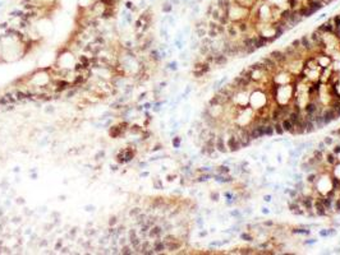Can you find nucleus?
<instances>
[{
	"mask_svg": "<svg viewBox=\"0 0 340 255\" xmlns=\"http://www.w3.org/2000/svg\"><path fill=\"white\" fill-rule=\"evenodd\" d=\"M312 2H320L325 6L334 0H216L212 5L221 16L228 17L230 23L252 19L255 22L270 21L274 24L281 12L290 10L298 16V10L308 8Z\"/></svg>",
	"mask_w": 340,
	"mask_h": 255,
	"instance_id": "f257e3e1",
	"label": "nucleus"
},
{
	"mask_svg": "<svg viewBox=\"0 0 340 255\" xmlns=\"http://www.w3.org/2000/svg\"><path fill=\"white\" fill-rule=\"evenodd\" d=\"M322 117H324V121H325V124L327 125V124H330L331 121H334V120H336L338 117H339V115H338V112L334 110V109H326L325 111H324V114H322Z\"/></svg>",
	"mask_w": 340,
	"mask_h": 255,
	"instance_id": "f03ea898",
	"label": "nucleus"
},
{
	"mask_svg": "<svg viewBox=\"0 0 340 255\" xmlns=\"http://www.w3.org/2000/svg\"><path fill=\"white\" fill-rule=\"evenodd\" d=\"M249 135H251V139H252V140L265 137V125L253 126L252 129H249Z\"/></svg>",
	"mask_w": 340,
	"mask_h": 255,
	"instance_id": "7ed1b4c3",
	"label": "nucleus"
},
{
	"mask_svg": "<svg viewBox=\"0 0 340 255\" xmlns=\"http://www.w3.org/2000/svg\"><path fill=\"white\" fill-rule=\"evenodd\" d=\"M270 58H271L272 60H275L276 64H280V65L288 61V56L285 55V52H284V51H279V50L272 51V52L270 54Z\"/></svg>",
	"mask_w": 340,
	"mask_h": 255,
	"instance_id": "20e7f679",
	"label": "nucleus"
},
{
	"mask_svg": "<svg viewBox=\"0 0 340 255\" xmlns=\"http://www.w3.org/2000/svg\"><path fill=\"white\" fill-rule=\"evenodd\" d=\"M243 47L245 50V54H252L257 49L255 47V37H244L243 38Z\"/></svg>",
	"mask_w": 340,
	"mask_h": 255,
	"instance_id": "39448f33",
	"label": "nucleus"
},
{
	"mask_svg": "<svg viewBox=\"0 0 340 255\" xmlns=\"http://www.w3.org/2000/svg\"><path fill=\"white\" fill-rule=\"evenodd\" d=\"M226 147H228V149L230 152H237V151L241 149L242 144H241V140H239L237 137H230L228 139V142H226Z\"/></svg>",
	"mask_w": 340,
	"mask_h": 255,
	"instance_id": "423d86ee",
	"label": "nucleus"
},
{
	"mask_svg": "<svg viewBox=\"0 0 340 255\" xmlns=\"http://www.w3.org/2000/svg\"><path fill=\"white\" fill-rule=\"evenodd\" d=\"M163 232H164L163 227H160V226H151V229L149 231V237L152 239V240L160 239L163 236Z\"/></svg>",
	"mask_w": 340,
	"mask_h": 255,
	"instance_id": "0eeeda50",
	"label": "nucleus"
},
{
	"mask_svg": "<svg viewBox=\"0 0 340 255\" xmlns=\"http://www.w3.org/2000/svg\"><path fill=\"white\" fill-rule=\"evenodd\" d=\"M215 148L220 153H226V152H228V149H226V143H225L223 135L216 137V139H215Z\"/></svg>",
	"mask_w": 340,
	"mask_h": 255,
	"instance_id": "6e6552de",
	"label": "nucleus"
},
{
	"mask_svg": "<svg viewBox=\"0 0 340 255\" xmlns=\"http://www.w3.org/2000/svg\"><path fill=\"white\" fill-rule=\"evenodd\" d=\"M334 24H332V22L331 21H329V22H326V23H324V24H321L317 28V31L318 32H321V33H334Z\"/></svg>",
	"mask_w": 340,
	"mask_h": 255,
	"instance_id": "1a4fd4ad",
	"label": "nucleus"
},
{
	"mask_svg": "<svg viewBox=\"0 0 340 255\" xmlns=\"http://www.w3.org/2000/svg\"><path fill=\"white\" fill-rule=\"evenodd\" d=\"M214 63L219 66H223L228 63V56L225 54H215L214 55Z\"/></svg>",
	"mask_w": 340,
	"mask_h": 255,
	"instance_id": "9d476101",
	"label": "nucleus"
},
{
	"mask_svg": "<svg viewBox=\"0 0 340 255\" xmlns=\"http://www.w3.org/2000/svg\"><path fill=\"white\" fill-rule=\"evenodd\" d=\"M281 126L284 131H289L292 134H295V129H294V124H293L289 119H284L283 123H281Z\"/></svg>",
	"mask_w": 340,
	"mask_h": 255,
	"instance_id": "9b49d317",
	"label": "nucleus"
},
{
	"mask_svg": "<svg viewBox=\"0 0 340 255\" xmlns=\"http://www.w3.org/2000/svg\"><path fill=\"white\" fill-rule=\"evenodd\" d=\"M313 208H315L317 216H326V208L320 200H317V202L313 204Z\"/></svg>",
	"mask_w": 340,
	"mask_h": 255,
	"instance_id": "f8f14e48",
	"label": "nucleus"
},
{
	"mask_svg": "<svg viewBox=\"0 0 340 255\" xmlns=\"http://www.w3.org/2000/svg\"><path fill=\"white\" fill-rule=\"evenodd\" d=\"M262 64L265 65L266 69H276V61L275 60H272L271 58H263L262 59Z\"/></svg>",
	"mask_w": 340,
	"mask_h": 255,
	"instance_id": "ddd939ff",
	"label": "nucleus"
},
{
	"mask_svg": "<svg viewBox=\"0 0 340 255\" xmlns=\"http://www.w3.org/2000/svg\"><path fill=\"white\" fill-rule=\"evenodd\" d=\"M302 119H303V116H302L299 112H297V111H292V112L289 114V120H290V121H292L293 124H294V125H295V124H298Z\"/></svg>",
	"mask_w": 340,
	"mask_h": 255,
	"instance_id": "4468645a",
	"label": "nucleus"
},
{
	"mask_svg": "<svg viewBox=\"0 0 340 255\" xmlns=\"http://www.w3.org/2000/svg\"><path fill=\"white\" fill-rule=\"evenodd\" d=\"M301 204H302V205H303L307 211L313 209V199H312V198H310V197L303 198V199L301 200Z\"/></svg>",
	"mask_w": 340,
	"mask_h": 255,
	"instance_id": "2eb2a0df",
	"label": "nucleus"
},
{
	"mask_svg": "<svg viewBox=\"0 0 340 255\" xmlns=\"http://www.w3.org/2000/svg\"><path fill=\"white\" fill-rule=\"evenodd\" d=\"M301 46H303L306 50H311L312 49V41H311V38L307 35L301 38Z\"/></svg>",
	"mask_w": 340,
	"mask_h": 255,
	"instance_id": "dca6fc26",
	"label": "nucleus"
},
{
	"mask_svg": "<svg viewBox=\"0 0 340 255\" xmlns=\"http://www.w3.org/2000/svg\"><path fill=\"white\" fill-rule=\"evenodd\" d=\"M313 121H315L317 129H322L324 126H326V124H325V121H324L322 115H317V116H315V120H313Z\"/></svg>",
	"mask_w": 340,
	"mask_h": 255,
	"instance_id": "f3484780",
	"label": "nucleus"
},
{
	"mask_svg": "<svg viewBox=\"0 0 340 255\" xmlns=\"http://www.w3.org/2000/svg\"><path fill=\"white\" fill-rule=\"evenodd\" d=\"M317 129L315 121H311V120H306V133H313Z\"/></svg>",
	"mask_w": 340,
	"mask_h": 255,
	"instance_id": "a211bd4d",
	"label": "nucleus"
},
{
	"mask_svg": "<svg viewBox=\"0 0 340 255\" xmlns=\"http://www.w3.org/2000/svg\"><path fill=\"white\" fill-rule=\"evenodd\" d=\"M306 112L307 114H312V115H315V114L317 112V106H316V103L315 102H310V103H307V106H306Z\"/></svg>",
	"mask_w": 340,
	"mask_h": 255,
	"instance_id": "6ab92c4d",
	"label": "nucleus"
},
{
	"mask_svg": "<svg viewBox=\"0 0 340 255\" xmlns=\"http://www.w3.org/2000/svg\"><path fill=\"white\" fill-rule=\"evenodd\" d=\"M318 200H320V202H321V203L325 205L326 209H331V207H332V198H331V197L321 198V199H318Z\"/></svg>",
	"mask_w": 340,
	"mask_h": 255,
	"instance_id": "aec40b11",
	"label": "nucleus"
},
{
	"mask_svg": "<svg viewBox=\"0 0 340 255\" xmlns=\"http://www.w3.org/2000/svg\"><path fill=\"white\" fill-rule=\"evenodd\" d=\"M310 38H311V41H312V42H315V44H317V45H318V44H320V41H322V38H321V32L315 31V32H313L312 35H311V37H310Z\"/></svg>",
	"mask_w": 340,
	"mask_h": 255,
	"instance_id": "412c9836",
	"label": "nucleus"
},
{
	"mask_svg": "<svg viewBox=\"0 0 340 255\" xmlns=\"http://www.w3.org/2000/svg\"><path fill=\"white\" fill-rule=\"evenodd\" d=\"M215 180L219 181V183H230V181H233V177H226L224 175H221V173H219V175L215 176Z\"/></svg>",
	"mask_w": 340,
	"mask_h": 255,
	"instance_id": "4be33fe9",
	"label": "nucleus"
},
{
	"mask_svg": "<svg viewBox=\"0 0 340 255\" xmlns=\"http://www.w3.org/2000/svg\"><path fill=\"white\" fill-rule=\"evenodd\" d=\"M216 171H217V173H221V175H226V173H229V171H230V169H229V166H225V165H221V166H219V167H216Z\"/></svg>",
	"mask_w": 340,
	"mask_h": 255,
	"instance_id": "5701e85b",
	"label": "nucleus"
},
{
	"mask_svg": "<svg viewBox=\"0 0 340 255\" xmlns=\"http://www.w3.org/2000/svg\"><path fill=\"white\" fill-rule=\"evenodd\" d=\"M274 133H275L274 126H272V125H269V124H266V125H265V135L272 137V135H274Z\"/></svg>",
	"mask_w": 340,
	"mask_h": 255,
	"instance_id": "b1692460",
	"label": "nucleus"
},
{
	"mask_svg": "<svg viewBox=\"0 0 340 255\" xmlns=\"http://www.w3.org/2000/svg\"><path fill=\"white\" fill-rule=\"evenodd\" d=\"M210 45H205V44H202L201 46H199V52H201V55H203V56H206L207 55V54L210 52Z\"/></svg>",
	"mask_w": 340,
	"mask_h": 255,
	"instance_id": "393cba45",
	"label": "nucleus"
},
{
	"mask_svg": "<svg viewBox=\"0 0 340 255\" xmlns=\"http://www.w3.org/2000/svg\"><path fill=\"white\" fill-rule=\"evenodd\" d=\"M330 107H331V109H334L338 112V115L340 116V101H339V100H336V101H332Z\"/></svg>",
	"mask_w": 340,
	"mask_h": 255,
	"instance_id": "a878e982",
	"label": "nucleus"
},
{
	"mask_svg": "<svg viewBox=\"0 0 340 255\" xmlns=\"http://www.w3.org/2000/svg\"><path fill=\"white\" fill-rule=\"evenodd\" d=\"M326 161H327V163H330V165H335L336 163V157L334 156V153H329L327 157H326Z\"/></svg>",
	"mask_w": 340,
	"mask_h": 255,
	"instance_id": "bb28decb",
	"label": "nucleus"
},
{
	"mask_svg": "<svg viewBox=\"0 0 340 255\" xmlns=\"http://www.w3.org/2000/svg\"><path fill=\"white\" fill-rule=\"evenodd\" d=\"M313 157H315L318 162H321L322 161V158H324V154H322V151H320V149H316L315 152H313Z\"/></svg>",
	"mask_w": 340,
	"mask_h": 255,
	"instance_id": "cd10ccee",
	"label": "nucleus"
},
{
	"mask_svg": "<svg viewBox=\"0 0 340 255\" xmlns=\"http://www.w3.org/2000/svg\"><path fill=\"white\" fill-rule=\"evenodd\" d=\"M274 129H275V133L280 134V135H281V134H284V129H283V126H281V124H280V123H276V124L274 125Z\"/></svg>",
	"mask_w": 340,
	"mask_h": 255,
	"instance_id": "c85d7f7f",
	"label": "nucleus"
},
{
	"mask_svg": "<svg viewBox=\"0 0 340 255\" xmlns=\"http://www.w3.org/2000/svg\"><path fill=\"white\" fill-rule=\"evenodd\" d=\"M293 232H294V233H302V235H310L311 233L310 230H303V229H294V230H293Z\"/></svg>",
	"mask_w": 340,
	"mask_h": 255,
	"instance_id": "c756f323",
	"label": "nucleus"
},
{
	"mask_svg": "<svg viewBox=\"0 0 340 255\" xmlns=\"http://www.w3.org/2000/svg\"><path fill=\"white\" fill-rule=\"evenodd\" d=\"M197 35H198V37H205L207 35V31L202 28V27H199V28H197Z\"/></svg>",
	"mask_w": 340,
	"mask_h": 255,
	"instance_id": "7c9ffc66",
	"label": "nucleus"
},
{
	"mask_svg": "<svg viewBox=\"0 0 340 255\" xmlns=\"http://www.w3.org/2000/svg\"><path fill=\"white\" fill-rule=\"evenodd\" d=\"M210 177H211V175H209V173H205V175L199 176V179H197V181H198V183H203V181H207Z\"/></svg>",
	"mask_w": 340,
	"mask_h": 255,
	"instance_id": "2f4dec72",
	"label": "nucleus"
},
{
	"mask_svg": "<svg viewBox=\"0 0 340 255\" xmlns=\"http://www.w3.org/2000/svg\"><path fill=\"white\" fill-rule=\"evenodd\" d=\"M241 237H242L244 241H252V240H253V237L251 236V235H248V233H242Z\"/></svg>",
	"mask_w": 340,
	"mask_h": 255,
	"instance_id": "473e14b6",
	"label": "nucleus"
},
{
	"mask_svg": "<svg viewBox=\"0 0 340 255\" xmlns=\"http://www.w3.org/2000/svg\"><path fill=\"white\" fill-rule=\"evenodd\" d=\"M315 180H316V173H311V175H308V176H307V181H308L310 184L315 183Z\"/></svg>",
	"mask_w": 340,
	"mask_h": 255,
	"instance_id": "72a5a7b5",
	"label": "nucleus"
},
{
	"mask_svg": "<svg viewBox=\"0 0 340 255\" xmlns=\"http://www.w3.org/2000/svg\"><path fill=\"white\" fill-rule=\"evenodd\" d=\"M173 145H174L175 148H178V147L181 145V138H178V137H177V138L173 139Z\"/></svg>",
	"mask_w": 340,
	"mask_h": 255,
	"instance_id": "f704fd0d",
	"label": "nucleus"
},
{
	"mask_svg": "<svg viewBox=\"0 0 340 255\" xmlns=\"http://www.w3.org/2000/svg\"><path fill=\"white\" fill-rule=\"evenodd\" d=\"M292 46L294 49H299V47H301V40H295V41H293Z\"/></svg>",
	"mask_w": 340,
	"mask_h": 255,
	"instance_id": "c9c22d12",
	"label": "nucleus"
},
{
	"mask_svg": "<svg viewBox=\"0 0 340 255\" xmlns=\"http://www.w3.org/2000/svg\"><path fill=\"white\" fill-rule=\"evenodd\" d=\"M332 142H334V139H332L331 137H326V138H325V140H324V143H325L326 145L332 144Z\"/></svg>",
	"mask_w": 340,
	"mask_h": 255,
	"instance_id": "e433bc0d",
	"label": "nucleus"
},
{
	"mask_svg": "<svg viewBox=\"0 0 340 255\" xmlns=\"http://www.w3.org/2000/svg\"><path fill=\"white\" fill-rule=\"evenodd\" d=\"M318 233H320V236H321V237H327V236H329V235H327V230H320Z\"/></svg>",
	"mask_w": 340,
	"mask_h": 255,
	"instance_id": "4c0bfd02",
	"label": "nucleus"
},
{
	"mask_svg": "<svg viewBox=\"0 0 340 255\" xmlns=\"http://www.w3.org/2000/svg\"><path fill=\"white\" fill-rule=\"evenodd\" d=\"M230 216H233V217H239V216H241V212H239L238 209L231 211V212H230Z\"/></svg>",
	"mask_w": 340,
	"mask_h": 255,
	"instance_id": "58836bf2",
	"label": "nucleus"
},
{
	"mask_svg": "<svg viewBox=\"0 0 340 255\" xmlns=\"http://www.w3.org/2000/svg\"><path fill=\"white\" fill-rule=\"evenodd\" d=\"M327 235H329V236H335V235H336V230H335V229H329V230H327Z\"/></svg>",
	"mask_w": 340,
	"mask_h": 255,
	"instance_id": "ea45409f",
	"label": "nucleus"
},
{
	"mask_svg": "<svg viewBox=\"0 0 340 255\" xmlns=\"http://www.w3.org/2000/svg\"><path fill=\"white\" fill-rule=\"evenodd\" d=\"M335 209H336L338 213H340V199L336 200V203H335Z\"/></svg>",
	"mask_w": 340,
	"mask_h": 255,
	"instance_id": "a19ab883",
	"label": "nucleus"
},
{
	"mask_svg": "<svg viewBox=\"0 0 340 255\" xmlns=\"http://www.w3.org/2000/svg\"><path fill=\"white\" fill-rule=\"evenodd\" d=\"M211 199L212 200H219V194L217 193H212L211 194Z\"/></svg>",
	"mask_w": 340,
	"mask_h": 255,
	"instance_id": "79ce46f5",
	"label": "nucleus"
},
{
	"mask_svg": "<svg viewBox=\"0 0 340 255\" xmlns=\"http://www.w3.org/2000/svg\"><path fill=\"white\" fill-rule=\"evenodd\" d=\"M317 240H315V239H311V240H307V241H304V244H307V245H311V244H315Z\"/></svg>",
	"mask_w": 340,
	"mask_h": 255,
	"instance_id": "37998d69",
	"label": "nucleus"
},
{
	"mask_svg": "<svg viewBox=\"0 0 340 255\" xmlns=\"http://www.w3.org/2000/svg\"><path fill=\"white\" fill-rule=\"evenodd\" d=\"M325 145H326V144H325L324 142H322V143H320V144H318V148H317V149H320V151H322V152H324V151H325Z\"/></svg>",
	"mask_w": 340,
	"mask_h": 255,
	"instance_id": "c03bdc74",
	"label": "nucleus"
},
{
	"mask_svg": "<svg viewBox=\"0 0 340 255\" xmlns=\"http://www.w3.org/2000/svg\"><path fill=\"white\" fill-rule=\"evenodd\" d=\"M118 222V219L115 218V217H113V218H110V226H113V225H115Z\"/></svg>",
	"mask_w": 340,
	"mask_h": 255,
	"instance_id": "a18cd8bd",
	"label": "nucleus"
},
{
	"mask_svg": "<svg viewBox=\"0 0 340 255\" xmlns=\"http://www.w3.org/2000/svg\"><path fill=\"white\" fill-rule=\"evenodd\" d=\"M164 12H170V9H171V6H169V4H165V6H164Z\"/></svg>",
	"mask_w": 340,
	"mask_h": 255,
	"instance_id": "49530a36",
	"label": "nucleus"
},
{
	"mask_svg": "<svg viewBox=\"0 0 340 255\" xmlns=\"http://www.w3.org/2000/svg\"><path fill=\"white\" fill-rule=\"evenodd\" d=\"M339 152H340V145H336V147H335V149H334V152H332V153H334V154H339Z\"/></svg>",
	"mask_w": 340,
	"mask_h": 255,
	"instance_id": "de8ad7c7",
	"label": "nucleus"
},
{
	"mask_svg": "<svg viewBox=\"0 0 340 255\" xmlns=\"http://www.w3.org/2000/svg\"><path fill=\"white\" fill-rule=\"evenodd\" d=\"M169 66H170V69H173V70H175V69H177V63H171V64H170Z\"/></svg>",
	"mask_w": 340,
	"mask_h": 255,
	"instance_id": "09e8293b",
	"label": "nucleus"
},
{
	"mask_svg": "<svg viewBox=\"0 0 340 255\" xmlns=\"http://www.w3.org/2000/svg\"><path fill=\"white\" fill-rule=\"evenodd\" d=\"M263 200H265V202H270V200H271V195H265V197H263Z\"/></svg>",
	"mask_w": 340,
	"mask_h": 255,
	"instance_id": "8fccbe9b",
	"label": "nucleus"
},
{
	"mask_svg": "<svg viewBox=\"0 0 340 255\" xmlns=\"http://www.w3.org/2000/svg\"><path fill=\"white\" fill-rule=\"evenodd\" d=\"M263 225H265V226H272L274 223H272L271 221H266V222H263Z\"/></svg>",
	"mask_w": 340,
	"mask_h": 255,
	"instance_id": "3c124183",
	"label": "nucleus"
},
{
	"mask_svg": "<svg viewBox=\"0 0 340 255\" xmlns=\"http://www.w3.org/2000/svg\"><path fill=\"white\" fill-rule=\"evenodd\" d=\"M269 212H270V211L267 209V208H262V213H263V214H267Z\"/></svg>",
	"mask_w": 340,
	"mask_h": 255,
	"instance_id": "603ef678",
	"label": "nucleus"
},
{
	"mask_svg": "<svg viewBox=\"0 0 340 255\" xmlns=\"http://www.w3.org/2000/svg\"><path fill=\"white\" fill-rule=\"evenodd\" d=\"M206 235H207V231H203V232H201V233H199V236H201V237H203V236H206Z\"/></svg>",
	"mask_w": 340,
	"mask_h": 255,
	"instance_id": "864d4df0",
	"label": "nucleus"
},
{
	"mask_svg": "<svg viewBox=\"0 0 340 255\" xmlns=\"http://www.w3.org/2000/svg\"><path fill=\"white\" fill-rule=\"evenodd\" d=\"M267 171H270V172H274V171H275V169H274V167H269V169H267Z\"/></svg>",
	"mask_w": 340,
	"mask_h": 255,
	"instance_id": "5fc2aeb1",
	"label": "nucleus"
},
{
	"mask_svg": "<svg viewBox=\"0 0 340 255\" xmlns=\"http://www.w3.org/2000/svg\"><path fill=\"white\" fill-rule=\"evenodd\" d=\"M245 213H248V214H251V213H252V211H251V209H247V211H245Z\"/></svg>",
	"mask_w": 340,
	"mask_h": 255,
	"instance_id": "6e6d98bb",
	"label": "nucleus"
},
{
	"mask_svg": "<svg viewBox=\"0 0 340 255\" xmlns=\"http://www.w3.org/2000/svg\"><path fill=\"white\" fill-rule=\"evenodd\" d=\"M336 133H338V134H339V135H340V129H338V130H336Z\"/></svg>",
	"mask_w": 340,
	"mask_h": 255,
	"instance_id": "4d7b16f0",
	"label": "nucleus"
}]
</instances>
